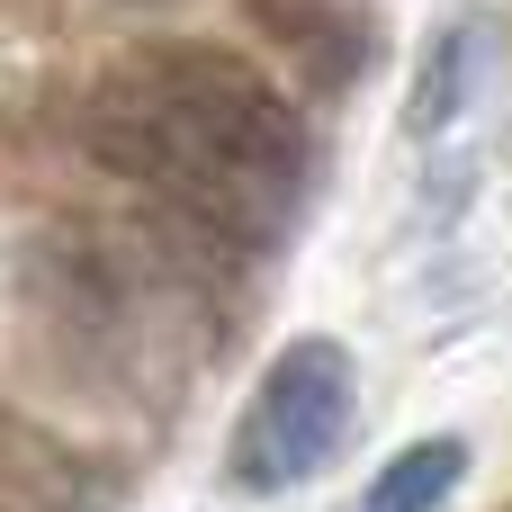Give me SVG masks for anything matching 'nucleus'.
<instances>
[{
	"label": "nucleus",
	"mask_w": 512,
	"mask_h": 512,
	"mask_svg": "<svg viewBox=\"0 0 512 512\" xmlns=\"http://www.w3.org/2000/svg\"><path fill=\"white\" fill-rule=\"evenodd\" d=\"M0 512H108V477L63 432L0 405Z\"/></svg>",
	"instance_id": "obj_3"
},
{
	"label": "nucleus",
	"mask_w": 512,
	"mask_h": 512,
	"mask_svg": "<svg viewBox=\"0 0 512 512\" xmlns=\"http://www.w3.org/2000/svg\"><path fill=\"white\" fill-rule=\"evenodd\" d=\"M468 441L459 432H432V441H405L378 477H369V504L360 512H441L450 495H459V477H468Z\"/></svg>",
	"instance_id": "obj_5"
},
{
	"label": "nucleus",
	"mask_w": 512,
	"mask_h": 512,
	"mask_svg": "<svg viewBox=\"0 0 512 512\" xmlns=\"http://www.w3.org/2000/svg\"><path fill=\"white\" fill-rule=\"evenodd\" d=\"M486 63H495V18H450V27L432 36L423 72H414V108H405V126H414V135H441V126L477 99Z\"/></svg>",
	"instance_id": "obj_4"
},
{
	"label": "nucleus",
	"mask_w": 512,
	"mask_h": 512,
	"mask_svg": "<svg viewBox=\"0 0 512 512\" xmlns=\"http://www.w3.org/2000/svg\"><path fill=\"white\" fill-rule=\"evenodd\" d=\"M90 153L225 243H252L261 225H279L315 162L297 99L225 45L135 54L90 99Z\"/></svg>",
	"instance_id": "obj_1"
},
{
	"label": "nucleus",
	"mask_w": 512,
	"mask_h": 512,
	"mask_svg": "<svg viewBox=\"0 0 512 512\" xmlns=\"http://www.w3.org/2000/svg\"><path fill=\"white\" fill-rule=\"evenodd\" d=\"M351 423H360V360H351V342L297 333V342L270 351V369H261V387H252V405L234 423L225 477L243 495H288V486H306V477H324L342 459Z\"/></svg>",
	"instance_id": "obj_2"
}]
</instances>
